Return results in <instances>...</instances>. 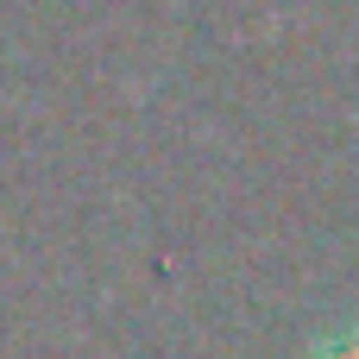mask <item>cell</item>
Returning a JSON list of instances; mask_svg holds the SVG:
<instances>
[{"label":"cell","instance_id":"6da1fadb","mask_svg":"<svg viewBox=\"0 0 359 359\" xmlns=\"http://www.w3.org/2000/svg\"><path fill=\"white\" fill-rule=\"evenodd\" d=\"M309 359H359V316L353 322H341V328H328L322 341H316V353Z\"/></svg>","mask_w":359,"mask_h":359}]
</instances>
